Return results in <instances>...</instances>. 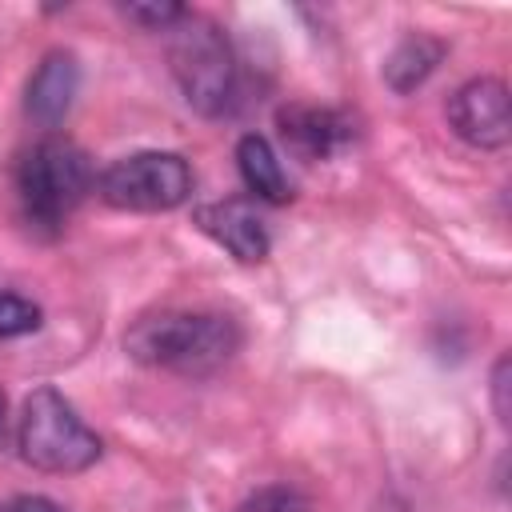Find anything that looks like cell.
<instances>
[{"mask_svg": "<svg viewBox=\"0 0 512 512\" xmlns=\"http://www.w3.org/2000/svg\"><path fill=\"white\" fill-rule=\"evenodd\" d=\"M240 340V324L224 312H156L124 332V352L176 376H212L240 352Z\"/></svg>", "mask_w": 512, "mask_h": 512, "instance_id": "1", "label": "cell"}, {"mask_svg": "<svg viewBox=\"0 0 512 512\" xmlns=\"http://www.w3.org/2000/svg\"><path fill=\"white\" fill-rule=\"evenodd\" d=\"M168 64H172V76H176L192 112L220 116V112L232 108L236 56H232L228 36L212 20L184 12L168 28Z\"/></svg>", "mask_w": 512, "mask_h": 512, "instance_id": "2", "label": "cell"}, {"mask_svg": "<svg viewBox=\"0 0 512 512\" xmlns=\"http://www.w3.org/2000/svg\"><path fill=\"white\" fill-rule=\"evenodd\" d=\"M96 188L92 160L80 144L68 136L40 140L16 168V192L24 204V216L36 228H60L68 212Z\"/></svg>", "mask_w": 512, "mask_h": 512, "instance_id": "3", "label": "cell"}, {"mask_svg": "<svg viewBox=\"0 0 512 512\" xmlns=\"http://www.w3.org/2000/svg\"><path fill=\"white\" fill-rule=\"evenodd\" d=\"M20 456L52 476L84 472L100 460V436L76 416V408L56 388H32L20 408Z\"/></svg>", "mask_w": 512, "mask_h": 512, "instance_id": "4", "label": "cell"}, {"mask_svg": "<svg viewBox=\"0 0 512 512\" xmlns=\"http://www.w3.org/2000/svg\"><path fill=\"white\" fill-rule=\"evenodd\" d=\"M96 192L120 212H172L192 196V168L180 152H132L96 176Z\"/></svg>", "mask_w": 512, "mask_h": 512, "instance_id": "5", "label": "cell"}, {"mask_svg": "<svg viewBox=\"0 0 512 512\" xmlns=\"http://www.w3.org/2000/svg\"><path fill=\"white\" fill-rule=\"evenodd\" d=\"M448 124L472 148H488V152L504 148L512 140L508 84L500 76H476L460 84L448 100Z\"/></svg>", "mask_w": 512, "mask_h": 512, "instance_id": "6", "label": "cell"}, {"mask_svg": "<svg viewBox=\"0 0 512 512\" xmlns=\"http://www.w3.org/2000/svg\"><path fill=\"white\" fill-rule=\"evenodd\" d=\"M276 128L284 148L304 164H320L352 140V120L324 104H284L276 112Z\"/></svg>", "mask_w": 512, "mask_h": 512, "instance_id": "7", "label": "cell"}, {"mask_svg": "<svg viewBox=\"0 0 512 512\" xmlns=\"http://www.w3.org/2000/svg\"><path fill=\"white\" fill-rule=\"evenodd\" d=\"M196 228L204 236H212L224 252H232L240 264H260L268 256V228L256 212L252 200H240V196H228V200H212L204 208H196Z\"/></svg>", "mask_w": 512, "mask_h": 512, "instance_id": "8", "label": "cell"}, {"mask_svg": "<svg viewBox=\"0 0 512 512\" xmlns=\"http://www.w3.org/2000/svg\"><path fill=\"white\" fill-rule=\"evenodd\" d=\"M76 92H80V64H76V56L64 52V48H52V52L36 64V72L28 76L24 112H28L36 124L56 128V124L68 116Z\"/></svg>", "mask_w": 512, "mask_h": 512, "instance_id": "9", "label": "cell"}, {"mask_svg": "<svg viewBox=\"0 0 512 512\" xmlns=\"http://www.w3.org/2000/svg\"><path fill=\"white\" fill-rule=\"evenodd\" d=\"M236 168H240L244 188L256 200H264V204H288L292 200V184H288V176L280 168V156H276V148L264 136H256V132L240 136V144H236Z\"/></svg>", "mask_w": 512, "mask_h": 512, "instance_id": "10", "label": "cell"}, {"mask_svg": "<svg viewBox=\"0 0 512 512\" xmlns=\"http://www.w3.org/2000/svg\"><path fill=\"white\" fill-rule=\"evenodd\" d=\"M444 52H448V44H444L440 36L408 32V36L388 52V60H384V80H388V88H392V92H412V88H420V84L436 72V64L444 60Z\"/></svg>", "mask_w": 512, "mask_h": 512, "instance_id": "11", "label": "cell"}, {"mask_svg": "<svg viewBox=\"0 0 512 512\" xmlns=\"http://www.w3.org/2000/svg\"><path fill=\"white\" fill-rule=\"evenodd\" d=\"M40 328V308L16 292H0V336H24Z\"/></svg>", "mask_w": 512, "mask_h": 512, "instance_id": "12", "label": "cell"}, {"mask_svg": "<svg viewBox=\"0 0 512 512\" xmlns=\"http://www.w3.org/2000/svg\"><path fill=\"white\" fill-rule=\"evenodd\" d=\"M236 512H308V500L288 484H268V488H256Z\"/></svg>", "mask_w": 512, "mask_h": 512, "instance_id": "13", "label": "cell"}, {"mask_svg": "<svg viewBox=\"0 0 512 512\" xmlns=\"http://www.w3.org/2000/svg\"><path fill=\"white\" fill-rule=\"evenodd\" d=\"M128 20H136L140 28H148V32H168L188 8H180V4H172V0H164V4H124L120 8Z\"/></svg>", "mask_w": 512, "mask_h": 512, "instance_id": "14", "label": "cell"}, {"mask_svg": "<svg viewBox=\"0 0 512 512\" xmlns=\"http://www.w3.org/2000/svg\"><path fill=\"white\" fill-rule=\"evenodd\" d=\"M508 392H512V360L500 356V360L492 364V412H496L500 424H508V416H512V400H508Z\"/></svg>", "mask_w": 512, "mask_h": 512, "instance_id": "15", "label": "cell"}, {"mask_svg": "<svg viewBox=\"0 0 512 512\" xmlns=\"http://www.w3.org/2000/svg\"><path fill=\"white\" fill-rule=\"evenodd\" d=\"M12 512H64V508L56 500H48V496H20L12 504Z\"/></svg>", "mask_w": 512, "mask_h": 512, "instance_id": "16", "label": "cell"}, {"mask_svg": "<svg viewBox=\"0 0 512 512\" xmlns=\"http://www.w3.org/2000/svg\"><path fill=\"white\" fill-rule=\"evenodd\" d=\"M0 436H4V392H0Z\"/></svg>", "mask_w": 512, "mask_h": 512, "instance_id": "17", "label": "cell"}]
</instances>
